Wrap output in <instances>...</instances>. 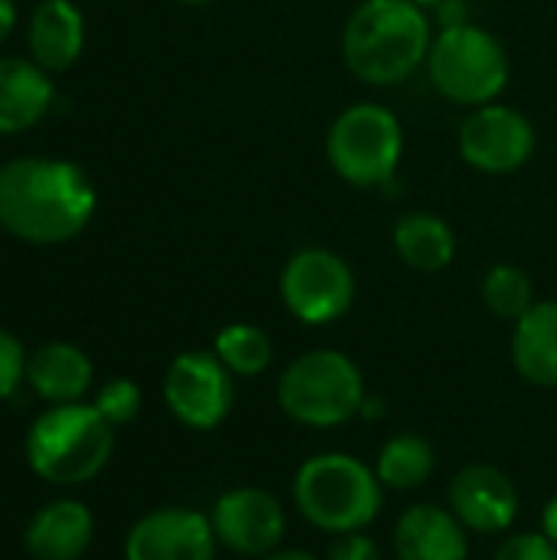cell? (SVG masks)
<instances>
[{
    "mask_svg": "<svg viewBox=\"0 0 557 560\" xmlns=\"http://www.w3.org/2000/svg\"><path fill=\"white\" fill-rule=\"evenodd\" d=\"M89 174L59 158H16L0 167V230L33 246L76 240L95 217Z\"/></svg>",
    "mask_w": 557,
    "mask_h": 560,
    "instance_id": "obj_1",
    "label": "cell"
},
{
    "mask_svg": "<svg viewBox=\"0 0 557 560\" xmlns=\"http://www.w3.org/2000/svg\"><path fill=\"white\" fill-rule=\"evenodd\" d=\"M433 33V16L414 0H361L341 30L345 69L371 89L401 85L427 66Z\"/></svg>",
    "mask_w": 557,
    "mask_h": 560,
    "instance_id": "obj_2",
    "label": "cell"
},
{
    "mask_svg": "<svg viewBox=\"0 0 557 560\" xmlns=\"http://www.w3.org/2000/svg\"><path fill=\"white\" fill-rule=\"evenodd\" d=\"M384 486L355 453H315L292 476V505L322 535L368 532L384 509Z\"/></svg>",
    "mask_w": 557,
    "mask_h": 560,
    "instance_id": "obj_3",
    "label": "cell"
},
{
    "mask_svg": "<svg viewBox=\"0 0 557 560\" xmlns=\"http://www.w3.org/2000/svg\"><path fill=\"white\" fill-rule=\"evenodd\" d=\"M368 400L364 371L338 348H312L286 364L276 381L282 417L305 430H335L361 417Z\"/></svg>",
    "mask_w": 557,
    "mask_h": 560,
    "instance_id": "obj_4",
    "label": "cell"
},
{
    "mask_svg": "<svg viewBox=\"0 0 557 560\" xmlns=\"http://www.w3.org/2000/svg\"><path fill=\"white\" fill-rule=\"evenodd\" d=\"M115 427L95 410V404L49 407L33 420L26 433L30 469L53 486L92 482L112 459Z\"/></svg>",
    "mask_w": 557,
    "mask_h": 560,
    "instance_id": "obj_5",
    "label": "cell"
},
{
    "mask_svg": "<svg viewBox=\"0 0 557 560\" xmlns=\"http://www.w3.org/2000/svg\"><path fill=\"white\" fill-rule=\"evenodd\" d=\"M423 69H427L430 85L446 102L466 105V108L499 102L512 75L506 43L492 30L473 20L456 23V26H440L433 33Z\"/></svg>",
    "mask_w": 557,
    "mask_h": 560,
    "instance_id": "obj_6",
    "label": "cell"
},
{
    "mask_svg": "<svg viewBox=\"0 0 557 560\" xmlns=\"http://www.w3.org/2000/svg\"><path fill=\"white\" fill-rule=\"evenodd\" d=\"M325 158L338 180L355 190L387 187L404 158V125L381 102H355L335 115L325 135Z\"/></svg>",
    "mask_w": 557,
    "mask_h": 560,
    "instance_id": "obj_7",
    "label": "cell"
},
{
    "mask_svg": "<svg viewBox=\"0 0 557 560\" xmlns=\"http://www.w3.org/2000/svg\"><path fill=\"white\" fill-rule=\"evenodd\" d=\"M355 295L358 279L351 262L328 246L295 249L279 272L282 308L309 328H325L345 318L355 305Z\"/></svg>",
    "mask_w": 557,
    "mask_h": 560,
    "instance_id": "obj_8",
    "label": "cell"
},
{
    "mask_svg": "<svg viewBox=\"0 0 557 560\" xmlns=\"http://www.w3.org/2000/svg\"><path fill=\"white\" fill-rule=\"evenodd\" d=\"M535 148H538V131L532 118L502 102L469 108V115L460 121L456 131L460 158L473 171L492 177L522 171L535 158Z\"/></svg>",
    "mask_w": 557,
    "mask_h": 560,
    "instance_id": "obj_9",
    "label": "cell"
},
{
    "mask_svg": "<svg viewBox=\"0 0 557 560\" xmlns=\"http://www.w3.org/2000/svg\"><path fill=\"white\" fill-rule=\"evenodd\" d=\"M164 404L171 417L197 433L217 430L236 404V377L213 351H184L164 371Z\"/></svg>",
    "mask_w": 557,
    "mask_h": 560,
    "instance_id": "obj_10",
    "label": "cell"
},
{
    "mask_svg": "<svg viewBox=\"0 0 557 560\" xmlns=\"http://www.w3.org/2000/svg\"><path fill=\"white\" fill-rule=\"evenodd\" d=\"M207 515L220 548L236 558H266L282 548L289 532V515L282 502L256 486H236L220 492Z\"/></svg>",
    "mask_w": 557,
    "mask_h": 560,
    "instance_id": "obj_11",
    "label": "cell"
},
{
    "mask_svg": "<svg viewBox=\"0 0 557 560\" xmlns=\"http://www.w3.org/2000/svg\"><path fill=\"white\" fill-rule=\"evenodd\" d=\"M217 535L207 512L167 505L141 515L128 538L125 560H217Z\"/></svg>",
    "mask_w": 557,
    "mask_h": 560,
    "instance_id": "obj_12",
    "label": "cell"
},
{
    "mask_svg": "<svg viewBox=\"0 0 557 560\" xmlns=\"http://www.w3.org/2000/svg\"><path fill=\"white\" fill-rule=\"evenodd\" d=\"M446 509L463 522L469 535H506L522 509L515 482L489 463H469L456 469L446 489Z\"/></svg>",
    "mask_w": 557,
    "mask_h": 560,
    "instance_id": "obj_13",
    "label": "cell"
},
{
    "mask_svg": "<svg viewBox=\"0 0 557 560\" xmlns=\"http://www.w3.org/2000/svg\"><path fill=\"white\" fill-rule=\"evenodd\" d=\"M397 560H469V532L437 502H417L394 525Z\"/></svg>",
    "mask_w": 557,
    "mask_h": 560,
    "instance_id": "obj_14",
    "label": "cell"
},
{
    "mask_svg": "<svg viewBox=\"0 0 557 560\" xmlns=\"http://www.w3.org/2000/svg\"><path fill=\"white\" fill-rule=\"evenodd\" d=\"M92 535V512L76 499H56L30 518L23 545L33 560H79L89 551Z\"/></svg>",
    "mask_w": 557,
    "mask_h": 560,
    "instance_id": "obj_15",
    "label": "cell"
},
{
    "mask_svg": "<svg viewBox=\"0 0 557 560\" xmlns=\"http://www.w3.org/2000/svg\"><path fill=\"white\" fill-rule=\"evenodd\" d=\"M30 59L46 72H66L85 49V16L72 0L36 3L26 26Z\"/></svg>",
    "mask_w": 557,
    "mask_h": 560,
    "instance_id": "obj_16",
    "label": "cell"
},
{
    "mask_svg": "<svg viewBox=\"0 0 557 560\" xmlns=\"http://www.w3.org/2000/svg\"><path fill=\"white\" fill-rule=\"evenodd\" d=\"M56 89L49 72L33 59H0V135L30 131L53 108Z\"/></svg>",
    "mask_w": 557,
    "mask_h": 560,
    "instance_id": "obj_17",
    "label": "cell"
},
{
    "mask_svg": "<svg viewBox=\"0 0 557 560\" xmlns=\"http://www.w3.org/2000/svg\"><path fill=\"white\" fill-rule=\"evenodd\" d=\"M26 384L53 407L79 404L92 387V361L69 341H49L26 358Z\"/></svg>",
    "mask_w": 557,
    "mask_h": 560,
    "instance_id": "obj_18",
    "label": "cell"
},
{
    "mask_svg": "<svg viewBox=\"0 0 557 560\" xmlns=\"http://www.w3.org/2000/svg\"><path fill=\"white\" fill-rule=\"evenodd\" d=\"M512 368L532 387H557V302H535L512 325Z\"/></svg>",
    "mask_w": 557,
    "mask_h": 560,
    "instance_id": "obj_19",
    "label": "cell"
},
{
    "mask_svg": "<svg viewBox=\"0 0 557 560\" xmlns=\"http://www.w3.org/2000/svg\"><path fill=\"white\" fill-rule=\"evenodd\" d=\"M391 243L401 262L423 276L443 272L456 259V230L430 210L404 213L391 230Z\"/></svg>",
    "mask_w": 557,
    "mask_h": 560,
    "instance_id": "obj_20",
    "label": "cell"
},
{
    "mask_svg": "<svg viewBox=\"0 0 557 560\" xmlns=\"http://www.w3.org/2000/svg\"><path fill=\"white\" fill-rule=\"evenodd\" d=\"M374 472L391 492H414L437 472V453L420 433H394L374 456Z\"/></svg>",
    "mask_w": 557,
    "mask_h": 560,
    "instance_id": "obj_21",
    "label": "cell"
},
{
    "mask_svg": "<svg viewBox=\"0 0 557 560\" xmlns=\"http://www.w3.org/2000/svg\"><path fill=\"white\" fill-rule=\"evenodd\" d=\"M210 351L240 381H253V377L266 374V368L272 364V338L259 325H253V322H230V325H223L217 331Z\"/></svg>",
    "mask_w": 557,
    "mask_h": 560,
    "instance_id": "obj_22",
    "label": "cell"
},
{
    "mask_svg": "<svg viewBox=\"0 0 557 560\" xmlns=\"http://www.w3.org/2000/svg\"><path fill=\"white\" fill-rule=\"evenodd\" d=\"M483 305L499 318V322H519L538 299H535V282L532 276L515 266V262H496L486 269L483 285H479Z\"/></svg>",
    "mask_w": 557,
    "mask_h": 560,
    "instance_id": "obj_23",
    "label": "cell"
},
{
    "mask_svg": "<svg viewBox=\"0 0 557 560\" xmlns=\"http://www.w3.org/2000/svg\"><path fill=\"white\" fill-rule=\"evenodd\" d=\"M95 410L112 423L125 427L141 413V387L128 377H112L98 387L95 394Z\"/></svg>",
    "mask_w": 557,
    "mask_h": 560,
    "instance_id": "obj_24",
    "label": "cell"
},
{
    "mask_svg": "<svg viewBox=\"0 0 557 560\" xmlns=\"http://www.w3.org/2000/svg\"><path fill=\"white\" fill-rule=\"evenodd\" d=\"M492 560H557V548L542 532H519L499 545Z\"/></svg>",
    "mask_w": 557,
    "mask_h": 560,
    "instance_id": "obj_25",
    "label": "cell"
},
{
    "mask_svg": "<svg viewBox=\"0 0 557 560\" xmlns=\"http://www.w3.org/2000/svg\"><path fill=\"white\" fill-rule=\"evenodd\" d=\"M23 377H26L23 345L7 328H0V400H7Z\"/></svg>",
    "mask_w": 557,
    "mask_h": 560,
    "instance_id": "obj_26",
    "label": "cell"
},
{
    "mask_svg": "<svg viewBox=\"0 0 557 560\" xmlns=\"http://www.w3.org/2000/svg\"><path fill=\"white\" fill-rule=\"evenodd\" d=\"M325 560H384V555L378 541L368 538V532H355V535H338Z\"/></svg>",
    "mask_w": 557,
    "mask_h": 560,
    "instance_id": "obj_27",
    "label": "cell"
},
{
    "mask_svg": "<svg viewBox=\"0 0 557 560\" xmlns=\"http://www.w3.org/2000/svg\"><path fill=\"white\" fill-rule=\"evenodd\" d=\"M538 532L557 548V495L545 502V509H542V528Z\"/></svg>",
    "mask_w": 557,
    "mask_h": 560,
    "instance_id": "obj_28",
    "label": "cell"
},
{
    "mask_svg": "<svg viewBox=\"0 0 557 560\" xmlns=\"http://www.w3.org/2000/svg\"><path fill=\"white\" fill-rule=\"evenodd\" d=\"M16 26V0H0V43L13 33Z\"/></svg>",
    "mask_w": 557,
    "mask_h": 560,
    "instance_id": "obj_29",
    "label": "cell"
},
{
    "mask_svg": "<svg viewBox=\"0 0 557 560\" xmlns=\"http://www.w3.org/2000/svg\"><path fill=\"white\" fill-rule=\"evenodd\" d=\"M361 417H364V420H384V417H387L384 400H381L378 394H368V400H364V407H361Z\"/></svg>",
    "mask_w": 557,
    "mask_h": 560,
    "instance_id": "obj_30",
    "label": "cell"
},
{
    "mask_svg": "<svg viewBox=\"0 0 557 560\" xmlns=\"http://www.w3.org/2000/svg\"><path fill=\"white\" fill-rule=\"evenodd\" d=\"M259 560H325V558H315L312 551H302V548H276L272 555H266V558Z\"/></svg>",
    "mask_w": 557,
    "mask_h": 560,
    "instance_id": "obj_31",
    "label": "cell"
},
{
    "mask_svg": "<svg viewBox=\"0 0 557 560\" xmlns=\"http://www.w3.org/2000/svg\"><path fill=\"white\" fill-rule=\"evenodd\" d=\"M414 3H417V7H423L427 13H433V10H437V7H440L443 0H414Z\"/></svg>",
    "mask_w": 557,
    "mask_h": 560,
    "instance_id": "obj_32",
    "label": "cell"
},
{
    "mask_svg": "<svg viewBox=\"0 0 557 560\" xmlns=\"http://www.w3.org/2000/svg\"><path fill=\"white\" fill-rule=\"evenodd\" d=\"M174 3H181V7H207L213 0H174Z\"/></svg>",
    "mask_w": 557,
    "mask_h": 560,
    "instance_id": "obj_33",
    "label": "cell"
}]
</instances>
